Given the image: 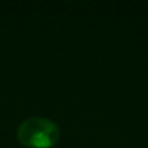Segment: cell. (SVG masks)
Returning <instances> with one entry per match:
<instances>
[{"label":"cell","mask_w":148,"mask_h":148,"mask_svg":"<svg viewBox=\"0 0 148 148\" xmlns=\"http://www.w3.org/2000/svg\"><path fill=\"white\" fill-rule=\"evenodd\" d=\"M17 138L26 147L48 148L59 139V127L46 118H29L18 126Z\"/></svg>","instance_id":"6da1fadb"}]
</instances>
